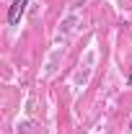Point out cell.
Wrapping results in <instances>:
<instances>
[{"label":"cell","mask_w":132,"mask_h":134,"mask_svg":"<svg viewBox=\"0 0 132 134\" xmlns=\"http://www.w3.org/2000/svg\"><path fill=\"white\" fill-rule=\"evenodd\" d=\"M26 5H29V0H13V5H11V10H8V23H11V26H16L18 21H21Z\"/></svg>","instance_id":"1"},{"label":"cell","mask_w":132,"mask_h":134,"mask_svg":"<svg viewBox=\"0 0 132 134\" xmlns=\"http://www.w3.org/2000/svg\"><path fill=\"white\" fill-rule=\"evenodd\" d=\"M127 85H130V88H132V72H130V77H127Z\"/></svg>","instance_id":"2"},{"label":"cell","mask_w":132,"mask_h":134,"mask_svg":"<svg viewBox=\"0 0 132 134\" xmlns=\"http://www.w3.org/2000/svg\"><path fill=\"white\" fill-rule=\"evenodd\" d=\"M130 129H132V121H130Z\"/></svg>","instance_id":"3"}]
</instances>
